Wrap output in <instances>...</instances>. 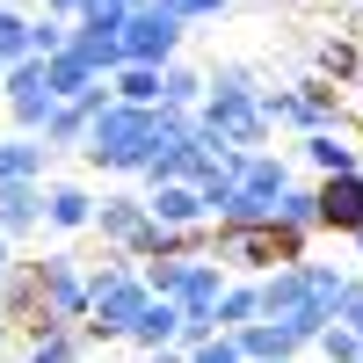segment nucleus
<instances>
[{
  "instance_id": "f257e3e1",
  "label": "nucleus",
  "mask_w": 363,
  "mask_h": 363,
  "mask_svg": "<svg viewBox=\"0 0 363 363\" xmlns=\"http://www.w3.org/2000/svg\"><path fill=\"white\" fill-rule=\"evenodd\" d=\"M255 291H262V320H277L284 335H298V342L313 349L320 327L342 320L356 277H342L335 262H291V269H269V277H255Z\"/></svg>"
},
{
  "instance_id": "f03ea898",
  "label": "nucleus",
  "mask_w": 363,
  "mask_h": 363,
  "mask_svg": "<svg viewBox=\"0 0 363 363\" xmlns=\"http://www.w3.org/2000/svg\"><path fill=\"white\" fill-rule=\"evenodd\" d=\"M196 124L211 138V153H262L269 145V116H262V80L255 66H218L203 73V102H196Z\"/></svg>"
},
{
  "instance_id": "7ed1b4c3",
  "label": "nucleus",
  "mask_w": 363,
  "mask_h": 363,
  "mask_svg": "<svg viewBox=\"0 0 363 363\" xmlns=\"http://www.w3.org/2000/svg\"><path fill=\"white\" fill-rule=\"evenodd\" d=\"M153 306V291H145V277L116 255L102 269H87V320H80V342H124L131 320Z\"/></svg>"
},
{
  "instance_id": "20e7f679",
  "label": "nucleus",
  "mask_w": 363,
  "mask_h": 363,
  "mask_svg": "<svg viewBox=\"0 0 363 363\" xmlns=\"http://www.w3.org/2000/svg\"><path fill=\"white\" fill-rule=\"evenodd\" d=\"M262 116H269V131H298V138H320V131H356L349 124V102H342V87H327L320 73L313 80H298V87H262Z\"/></svg>"
},
{
  "instance_id": "39448f33",
  "label": "nucleus",
  "mask_w": 363,
  "mask_h": 363,
  "mask_svg": "<svg viewBox=\"0 0 363 363\" xmlns=\"http://www.w3.org/2000/svg\"><path fill=\"white\" fill-rule=\"evenodd\" d=\"M211 262L218 269H240V277H269V269H291L306 262V240H291L277 225H211Z\"/></svg>"
},
{
  "instance_id": "423d86ee",
  "label": "nucleus",
  "mask_w": 363,
  "mask_h": 363,
  "mask_svg": "<svg viewBox=\"0 0 363 363\" xmlns=\"http://www.w3.org/2000/svg\"><path fill=\"white\" fill-rule=\"evenodd\" d=\"M145 145H153V109H124V102H109L95 124H87L80 153H87V167H102V174H138Z\"/></svg>"
},
{
  "instance_id": "0eeeda50",
  "label": "nucleus",
  "mask_w": 363,
  "mask_h": 363,
  "mask_svg": "<svg viewBox=\"0 0 363 363\" xmlns=\"http://www.w3.org/2000/svg\"><path fill=\"white\" fill-rule=\"evenodd\" d=\"M29 269H37V306H44L29 335H80V320H87V269H80V255H44Z\"/></svg>"
},
{
  "instance_id": "6e6552de",
  "label": "nucleus",
  "mask_w": 363,
  "mask_h": 363,
  "mask_svg": "<svg viewBox=\"0 0 363 363\" xmlns=\"http://www.w3.org/2000/svg\"><path fill=\"white\" fill-rule=\"evenodd\" d=\"M174 51H182V22L160 8V0H138V8L124 15V66H174Z\"/></svg>"
},
{
  "instance_id": "1a4fd4ad",
  "label": "nucleus",
  "mask_w": 363,
  "mask_h": 363,
  "mask_svg": "<svg viewBox=\"0 0 363 363\" xmlns=\"http://www.w3.org/2000/svg\"><path fill=\"white\" fill-rule=\"evenodd\" d=\"M0 95H8V109H15V131L22 138H44V124H51V87H44V66L37 58H22V66H8L0 73Z\"/></svg>"
},
{
  "instance_id": "9d476101",
  "label": "nucleus",
  "mask_w": 363,
  "mask_h": 363,
  "mask_svg": "<svg viewBox=\"0 0 363 363\" xmlns=\"http://www.w3.org/2000/svg\"><path fill=\"white\" fill-rule=\"evenodd\" d=\"M225 167H233V196H262V203H277L284 189H291V160L284 153H225Z\"/></svg>"
},
{
  "instance_id": "9b49d317",
  "label": "nucleus",
  "mask_w": 363,
  "mask_h": 363,
  "mask_svg": "<svg viewBox=\"0 0 363 363\" xmlns=\"http://www.w3.org/2000/svg\"><path fill=\"white\" fill-rule=\"evenodd\" d=\"M138 225H145V196H131V189L95 196V218H87V233H102V247H116V255H124Z\"/></svg>"
},
{
  "instance_id": "f8f14e48",
  "label": "nucleus",
  "mask_w": 363,
  "mask_h": 363,
  "mask_svg": "<svg viewBox=\"0 0 363 363\" xmlns=\"http://www.w3.org/2000/svg\"><path fill=\"white\" fill-rule=\"evenodd\" d=\"M145 218L167 225V233H189V225H211V211L189 182H160V189H145Z\"/></svg>"
},
{
  "instance_id": "ddd939ff",
  "label": "nucleus",
  "mask_w": 363,
  "mask_h": 363,
  "mask_svg": "<svg viewBox=\"0 0 363 363\" xmlns=\"http://www.w3.org/2000/svg\"><path fill=\"white\" fill-rule=\"evenodd\" d=\"M44 225V182H0V240H22Z\"/></svg>"
},
{
  "instance_id": "4468645a",
  "label": "nucleus",
  "mask_w": 363,
  "mask_h": 363,
  "mask_svg": "<svg viewBox=\"0 0 363 363\" xmlns=\"http://www.w3.org/2000/svg\"><path fill=\"white\" fill-rule=\"evenodd\" d=\"M298 160L327 182V174H356V167H363V145H356V131H320V138L298 145Z\"/></svg>"
},
{
  "instance_id": "2eb2a0df",
  "label": "nucleus",
  "mask_w": 363,
  "mask_h": 363,
  "mask_svg": "<svg viewBox=\"0 0 363 363\" xmlns=\"http://www.w3.org/2000/svg\"><path fill=\"white\" fill-rule=\"evenodd\" d=\"M37 66H44V87H51V102H80L87 87L102 80V73L87 66V58H80L73 44H66V51H51V58H37Z\"/></svg>"
},
{
  "instance_id": "dca6fc26",
  "label": "nucleus",
  "mask_w": 363,
  "mask_h": 363,
  "mask_svg": "<svg viewBox=\"0 0 363 363\" xmlns=\"http://www.w3.org/2000/svg\"><path fill=\"white\" fill-rule=\"evenodd\" d=\"M87 218H95V196L80 182H51L44 189V225L51 233H87Z\"/></svg>"
},
{
  "instance_id": "f3484780",
  "label": "nucleus",
  "mask_w": 363,
  "mask_h": 363,
  "mask_svg": "<svg viewBox=\"0 0 363 363\" xmlns=\"http://www.w3.org/2000/svg\"><path fill=\"white\" fill-rule=\"evenodd\" d=\"M233 349L247 356V363H291L306 342H298V335H284L277 320H255V327H240V335H233Z\"/></svg>"
},
{
  "instance_id": "a211bd4d",
  "label": "nucleus",
  "mask_w": 363,
  "mask_h": 363,
  "mask_svg": "<svg viewBox=\"0 0 363 363\" xmlns=\"http://www.w3.org/2000/svg\"><path fill=\"white\" fill-rule=\"evenodd\" d=\"M37 269H29V262H15L8 269V277H0V320H8V327H37Z\"/></svg>"
},
{
  "instance_id": "6ab92c4d",
  "label": "nucleus",
  "mask_w": 363,
  "mask_h": 363,
  "mask_svg": "<svg viewBox=\"0 0 363 363\" xmlns=\"http://www.w3.org/2000/svg\"><path fill=\"white\" fill-rule=\"evenodd\" d=\"M277 233H291V240H313V233H320V196H313V182H291V189L277 196Z\"/></svg>"
},
{
  "instance_id": "aec40b11",
  "label": "nucleus",
  "mask_w": 363,
  "mask_h": 363,
  "mask_svg": "<svg viewBox=\"0 0 363 363\" xmlns=\"http://www.w3.org/2000/svg\"><path fill=\"white\" fill-rule=\"evenodd\" d=\"M174 327H182V313L167 306V298H153V306H145L138 320H131V349H145V356H160V349H174Z\"/></svg>"
},
{
  "instance_id": "412c9836",
  "label": "nucleus",
  "mask_w": 363,
  "mask_h": 363,
  "mask_svg": "<svg viewBox=\"0 0 363 363\" xmlns=\"http://www.w3.org/2000/svg\"><path fill=\"white\" fill-rule=\"evenodd\" d=\"M218 335H240V327H255L262 320V291L247 284V277H225V298H218Z\"/></svg>"
},
{
  "instance_id": "4be33fe9",
  "label": "nucleus",
  "mask_w": 363,
  "mask_h": 363,
  "mask_svg": "<svg viewBox=\"0 0 363 363\" xmlns=\"http://www.w3.org/2000/svg\"><path fill=\"white\" fill-rule=\"evenodd\" d=\"M109 102H124V109H160V73H153V66H116V73H109Z\"/></svg>"
},
{
  "instance_id": "5701e85b",
  "label": "nucleus",
  "mask_w": 363,
  "mask_h": 363,
  "mask_svg": "<svg viewBox=\"0 0 363 363\" xmlns=\"http://www.w3.org/2000/svg\"><path fill=\"white\" fill-rule=\"evenodd\" d=\"M87 124H95V116H87V102H58L37 145H44V153H66V145H73V153H80V138H87Z\"/></svg>"
},
{
  "instance_id": "b1692460",
  "label": "nucleus",
  "mask_w": 363,
  "mask_h": 363,
  "mask_svg": "<svg viewBox=\"0 0 363 363\" xmlns=\"http://www.w3.org/2000/svg\"><path fill=\"white\" fill-rule=\"evenodd\" d=\"M44 160L51 153H44L37 138H22V131L0 138V182H44Z\"/></svg>"
},
{
  "instance_id": "393cba45",
  "label": "nucleus",
  "mask_w": 363,
  "mask_h": 363,
  "mask_svg": "<svg viewBox=\"0 0 363 363\" xmlns=\"http://www.w3.org/2000/svg\"><path fill=\"white\" fill-rule=\"evenodd\" d=\"M320 80H327V87H356V80H363L356 37H327V44H320Z\"/></svg>"
},
{
  "instance_id": "a878e982",
  "label": "nucleus",
  "mask_w": 363,
  "mask_h": 363,
  "mask_svg": "<svg viewBox=\"0 0 363 363\" xmlns=\"http://www.w3.org/2000/svg\"><path fill=\"white\" fill-rule=\"evenodd\" d=\"M196 102H203V73L182 66V58L160 66V109H189V116H196Z\"/></svg>"
},
{
  "instance_id": "bb28decb",
  "label": "nucleus",
  "mask_w": 363,
  "mask_h": 363,
  "mask_svg": "<svg viewBox=\"0 0 363 363\" xmlns=\"http://www.w3.org/2000/svg\"><path fill=\"white\" fill-rule=\"evenodd\" d=\"M189 189L203 196V211H211V218H218V211L233 203V167H225V160H203V167L189 174Z\"/></svg>"
},
{
  "instance_id": "cd10ccee",
  "label": "nucleus",
  "mask_w": 363,
  "mask_h": 363,
  "mask_svg": "<svg viewBox=\"0 0 363 363\" xmlns=\"http://www.w3.org/2000/svg\"><path fill=\"white\" fill-rule=\"evenodd\" d=\"M29 58V15L22 8H0V73Z\"/></svg>"
},
{
  "instance_id": "c85d7f7f",
  "label": "nucleus",
  "mask_w": 363,
  "mask_h": 363,
  "mask_svg": "<svg viewBox=\"0 0 363 363\" xmlns=\"http://www.w3.org/2000/svg\"><path fill=\"white\" fill-rule=\"evenodd\" d=\"M80 335H29V349H22V363H80Z\"/></svg>"
},
{
  "instance_id": "c756f323",
  "label": "nucleus",
  "mask_w": 363,
  "mask_h": 363,
  "mask_svg": "<svg viewBox=\"0 0 363 363\" xmlns=\"http://www.w3.org/2000/svg\"><path fill=\"white\" fill-rule=\"evenodd\" d=\"M313 349H320L327 363H356V356H363V342L349 335V327H342V320H335V327H320V342H313Z\"/></svg>"
},
{
  "instance_id": "7c9ffc66",
  "label": "nucleus",
  "mask_w": 363,
  "mask_h": 363,
  "mask_svg": "<svg viewBox=\"0 0 363 363\" xmlns=\"http://www.w3.org/2000/svg\"><path fill=\"white\" fill-rule=\"evenodd\" d=\"M51 51H66V22L37 15V22H29V58H51Z\"/></svg>"
},
{
  "instance_id": "2f4dec72",
  "label": "nucleus",
  "mask_w": 363,
  "mask_h": 363,
  "mask_svg": "<svg viewBox=\"0 0 363 363\" xmlns=\"http://www.w3.org/2000/svg\"><path fill=\"white\" fill-rule=\"evenodd\" d=\"M160 8L182 22V29H189V22H211V15H225L233 8V0H160Z\"/></svg>"
},
{
  "instance_id": "473e14b6",
  "label": "nucleus",
  "mask_w": 363,
  "mask_h": 363,
  "mask_svg": "<svg viewBox=\"0 0 363 363\" xmlns=\"http://www.w3.org/2000/svg\"><path fill=\"white\" fill-rule=\"evenodd\" d=\"M182 363H247V356L233 349V335H211L203 349H189V356H182Z\"/></svg>"
},
{
  "instance_id": "72a5a7b5",
  "label": "nucleus",
  "mask_w": 363,
  "mask_h": 363,
  "mask_svg": "<svg viewBox=\"0 0 363 363\" xmlns=\"http://www.w3.org/2000/svg\"><path fill=\"white\" fill-rule=\"evenodd\" d=\"M342 327L363 342V277H356V291H349V306H342Z\"/></svg>"
},
{
  "instance_id": "f704fd0d",
  "label": "nucleus",
  "mask_w": 363,
  "mask_h": 363,
  "mask_svg": "<svg viewBox=\"0 0 363 363\" xmlns=\"http://www.w3.org/2000/svg\"><path fill=\"white\" fill-rule=\"evenodd\" d=\"M80 8H87V0H44V15H51V22H73Z\"/></svg>"
},
{
  "instance_id": "c9c22d12",
  "label": "nucleus",
  "mask_w": 363,
  "mask_h": 363,
  "mask_svg": "<svg viewBox=\"0 0 363 363\" xmlns=\"http://www.w3.org/2000/svg\"><path fill=\"white\" fill-rule=\"evenodd\" d=\"M8 269H15V240H0V277H8Z\"/></svg>"
},
{
  "instance_id": "e433bc0d",
  "label": "nucleus",
  "mask_w": 363,
  "mask_h": 363,
  "mask_svg": "<svg viewBox=\"0 0 363 363\" xmlns=\"http://www.w3.org/2000/svg\"><path fill=\"white\" fill-rule=\"evenodd\" d=\"M145 363H182V356H174V349H160V356H145Z\"/></svg>"
},
{
  "instance_id": "4c0bfd02",
  "label": "nucleus",
  "mask_w": 363,
  "mask_h": 363,
  "mask_svg": "<svg viewBox=\"0 0 363 363\" xmlns=\"http://www.w3.org/2000/svg\"><path fill=\"white\" fill-rule=\"evenodd\" d=\"M356 262H363V233H356Z\"/></svg>"
},
{
  "instance_id": "58836bf2",
  "label": "nucleus",
  "mask_w": 363,
  "mask_h": 363,
  "mask_svg": "<svg viewBox=\"0 0 363 363\" xmlns=\"http://www.w3.org/2000/svg\"><path fill=\"white\" fill-rule=\"evenodd\" d=\"M0 8H15V0H0Z\"/></svg>"
},
{
  "instance_id": "ea45409f",
  "label": "nucleus",
  "mask_w": 363,
  "mask_h": 363,
  "mask_svg": "<svg viewBox=\"0 0 363 363\" xmlns=\"http://www.w3.org/2000/svg\"><path fill=\"white\" fill-rule=\"evenodd\" d=\"M0 335H8V320H0Z\"/></svg>"
},
{
  "instance_id": "a19ab883",
  "label": "nucleus",
  "mask_w": 363,
  "mask_h": 363,
  "mask_svg": "<svg viewBox=\"0 0 363 363\" xmlns=\"http://www.w3.org/2000/svg\"><path fill=\"white\" fill-rule=\"evenodd\" d=\"M356 363H363V356H356Z\"/></svg>"
}]
</instances>
